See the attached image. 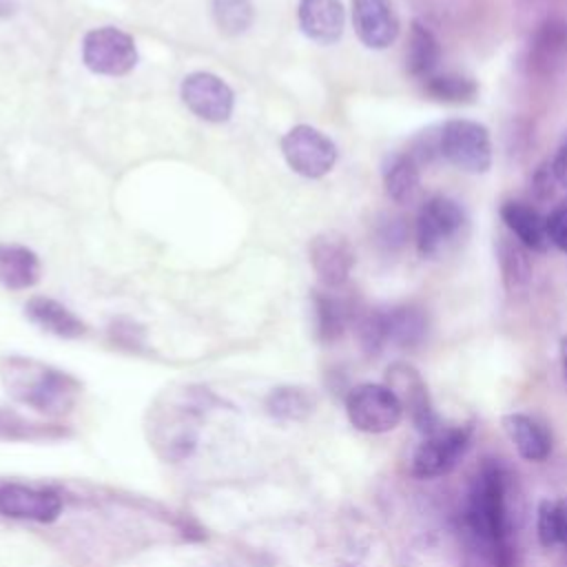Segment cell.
I'll use <instances>...</instances> for the list:
<instances>
[{
	"instance_id": "cell-1",
	"label": "cell",
	"mask_w": 567,
	"mask_h": 567,
	"mask_svg": "<svg viewBox=\"0 0 567 567\" xmlns=\"http://www.w3.org/2000/svg\"><path fill=\"white\" fill-rule=\"evenodd\" d=\"M0 374L11 396L44 414L69 412L80 392L73 377L33 359H4Z\"/></svg>"
},
{
	"instance_id": "cell-2",
	"label": "cell",
	"mask_w": 567,
	"mask_h": 567,
	"mask_svg": "<svg viewBox=\"0 0 567 567\" xmlns=\"http://www.w3.org/2000/svg\"><path fill=\"white\" fill-rule=\"evenodd\" d=\"M467 525L472 534L494 551L505 549L507 536V505H505V476L498 465H485L470 489Z\"/></svg>"
},
{
	"instance_id": "cell-3",
	"label": "cell",
	"mask_w": 567,
	"mask_h": 567,
	"mask_svg": "<svg viewBox=\"0 0 567 567\" xmlns=\"http://www.w3.org/2000/svg\"><path fill=\"white\" fill-rule=\"evenodd\" d=\"M465 208L445 195H434L416 213L414 244L423 259H443L467 235Z\"/></svg>"
},
{
	"instance_id": "cell-4",
	"label": "cell",
	"mask_w": 567,
	"mask_h": 567,
	"mask_svg": "<svg viewBox=\"0 0 567 567\" xmlns=\"http://www.w3.org/2000/svg\"><path fill=\"white\" fill-rule=\"evenodd\" d=\"M439 155L463 173L481 175L492 166V140L476 120H447L439 126Z\"/></svg>"
},
{
	"instance_id": "cell-5",
	"label": "cell",
	"mask_w": 567,
	"mask_h": 567,
	"mask_svg": "<svg viewBox=\"0 0 567 567\" xmlns=\"http://www.w3.org/2000/svg\"><path fill=\"white\" fill-rule=\"evenodd\" d=\"M470 439L472 425H436L432 432L423 434L416 445L412 454V474L419 478H436L452 472L467 452Z\"/></svg>"
},
{
	"instance_id": "cell-6",
	"label": "cell",
	"mask_w": 567,
	"mask_h": 567,
	"mask_svg": "<svg viewBox=\"0 0 567 567\" xmlns=\"http://www.w3.org/2000/svg\"><path fill=\"white\" fill-rule=\"evenodd\" d=\"M350 423L368 434L394 430L403 419V408L385 383H359L346 396Z\"/></svg>"
},
{
	"instance_id": "cell-7",
	"label": "cell",
	"mask_w": 567,
	"mask_h": 567,
	"mask_svg": "<svg viewBox=\"0 0 567 567\" xmlns=\"http://www.w3.org/2000/svg\"><path fill=\"white\" fill-rule=\"evenodd\" d=\"M82 62L97 75H126L137 64L135 40L117 27L91 29L82 40Z\"/></svg>"
},
{
	"instance_id": "cell-8",
	"label": "cell",
	"mask_w": 567,
	"mask_h": 567,
	"mask_svg": "<svg viewBox=\"0 0 567 567\" xmlns=\"http://www.w3.org/2000/svg\"><path fill=\"white\" fill-rule=\"evenodd\" d=\"M286 164L301 177L319 179L328 175L337 162V144L310 124H297L281 137Z\"/></svg>"
},
{
	"instance_id": "cell-9",
	"label": "cell",
	"mask_w": 567,
	"mask_h": 567,
	"mask_svg": "<svg viewBox=\"0 0 567 567\" xmlns=\"http://www.w3.org/2000/svg\"><path fill=\"white\" fill-rule=\"evenodd\" d=\"M179 95L193 115L213 124H221L230 120L235 109L233 89L219 75L208 71L188 73L182 80Z\"/></svg>"
},
{
	"instance_id": "cell-10",
	"label": "cell",
	"mask_w": 567,
	"mask_h": 567,
	"mask_svg": "<svg viewBox=\"0 0 567 567\" xmlns=\"http://www.w3.org/2000/svg\"><path fill=\"white\" fill-rule=\"evenodd\" d=\"M385 385L394 392L403 412H408L421 434H427L443 423L432 405L427 385L414 365L403 361L392 363L385 372Z\"/></svg>"
},
{
	"instance_id": "cell-11",
	"label": "cell",
	"mask_w": 567,
	"mask_h": 567,
	"mask_svg": "<svg viewBox=\"0 0 567 567\" xmlns=\"http://www.w3.org/2000/svg\"><path fill=\"white\" fill-rule=\"evenodd\" d=\"M308 255H310V266L317 279L328 290L341 288L348 281L357 261L350 239L337 230H326L315 235L310 239Z\"/></svg>"
},
{
	"instance_id": "cell-12",
	"label": "cell",
	"mask_w": 567,
	"mask_h": 567,
	"mask_svg": "<svg viewBox=\"0 0 567 567\" xmlns=\"http://www.w3.org/2000/svg\"><path fill=\"white\" fill-rule=\"evenodd\" d=\"M352 27L359 42L383 51L399 38V18L390 0H352Z\"/></svg>"
},
{
	"instance_id": "cell-13",
	"label": "cell",
	"mask_w": 567,
	"mask_h": 567,
	"mask_svg": "<svg viewBox=\"0 0 567 567\" xmlns=\"http://www.w3.org/2000/svg\"><path fill=\"white\" fill-rule=\"evenodd\" d=\"M62 512V498L51 489H35L27 485L0 487V514L11 518H27L51 523Z\"/></svg>"
},
{
	"instance_id": "cell-14",
	"label": "cell",
	"mask_w": 567,
	"mask_h": 567,
	"mask_svg": "<svg viewBox=\"0 0 567 567\" xmlns=\"http://www.w3.org/2000/svg\"><path fill=\"white\" fill-rule=\"evenodd\" d=\"M498 213L509 235L516 237V241H520L529 252H545L551 246L547 235V215H543L536 206L520 199H509Z\"/></svg>"
},
{
	"instance_id": "cell-15",
	"label": "cell",
	"mask_w": 567,
	"mask_h": 567,
	"mask_svg": "<svg viewBox=\"0 0 567 567\" xmlns=\"http://www.w3.org/2000/svg\"><path fill=\"white\" fill-rule=\"evenodd\" d=\"M297 18L303 35L317 44H334L343 35L346 9L341 0H299Z\"/></svg>"
},
{
	"instance_id": "cell-16",
	"label": "cell",
	"mask_w": 567,
	"mask_h": 567,
	"mask_svg": "<svg viewBox=\"0 0 567 567\" xmlns=\"http://www.w3.org/2000/svg\"><path fill=\"white\" fill-rule=\"evenodd\" d=\"M312 303V321H315V334L321 343L337 341L348 323L354 319V308L348 299L339 297L334 290H312L310 297Z\"/></svg>"
},
{
	"instance_id": "cell-17",
	"label": "cell",
	"mask_w": 567,
	"mask_h": 567,
	"mask_svg": "<svg viewBox=\"0 0 567 567\" xmlns=\"http://www.w3.org/2000/svg\"><path fill=\"white\" fill-rule=\"evenodd\" d=\"M503 430L525 461L540 463L549 456L551 434L540 421L520 412H512L503 416Z\"/></svg>"
},
{
	"instance_id": "cell-18",
	"label": "cell",
	"mask_w": 567,
	"mask_h": 567,
	"mask_svg": "<svg viewBox=\"0 0 567 567\" xmlns=\"http://www.w3.org/2000/svg\"><path fill=\"white\" fill-rule=\"evenodd\" d=\"M24 312L38 328L62 339H78L86 332V326L80 317L49 297H31L24 306Z\"/></svg>"
},
{
	"instance_id": "cell-19",
	"label": "cell",
	"mask_w": 567,
	"mask_h": 567,
	"mask_svg": "<svg viewBox=\"0 0 567 567\" xmlns=\"http://www.w3.org/2000/svg\"><path fill=\"white\" fill-rule=\"evenodd\" d=\"M38 255L20 244H0V284L7 290H27L40 281Z\"/></svg>"
},
{
	"instance_id": "cell-20",
	"label": "cell",
	"mask_w": 567,
	"mask_h": 567,
	"mask_svg": "<svg viewBox=\"0 0 567 567\" xmlns=\"http://www.w3.org/2000/svg\"><path fill=\"white\" fill-rule=\"evenodd\" d=\"M421 184V162L410 153H392L383 164V186L390 199L408 204L414 199Z\"/></svg>"
},
{
	"instance_id": "cell-21",
	"label": "cell",
	"mask_w": 567,
	"mask_h": 567,
	"mask_svg": "<svg viewBox=\"0 0 567 567\" xmlns=\"http://www.w3.org/2000/svg\"><path fill=\"white\" fill-rule=\"evenodd\" d=\"M441 60V47L436 35L419 20L410 24L408 35V49H405V69L412 78L425 80L434 73L436 64Z\"/></svg>"
},
{
	"instance_id": "cell-22",
	"label": "cell",
	"mask_w": 567,
	"mask_h": 567,
	"mask_svg": "<svg viewBox=\"0 0 567 567\" xmlns=\"http://www.w3.org/2000/svg\"><path fill=\"white\" fill-rule=\"evenodd\" d=\"M383 315V332L385 343H394L401 348L416 346L425 337V315L412 306H399L390 310H381Z\"/></svg>"
},
{
	"instance_id": "cell-23",
	"label": "cell",
	"mask_w": 567,
	"mask_h": 567,
	"mask_svg": "<svg viewBox=\"0 0 567 567\" xmlns=\"http://www.w3.org/2000/svg\"><path fill=\"white\" fill-rule=\"evenodd\" d=\"M498 255V266L503 275V284L509 292L525 290L527 284L532 281V261H529V250L516 241V237H498L496 246Z\"/></svg>"
},
{
	"instance_id": "cell-24",
	"label": "cell",
	"mask_w": 567,
	"mask_h": 567,
	"mask_svg": "<svg viewBox=\"0 0 567 567\" xmlns=\"http://www.w3.org/2000/svg\"><path fill=\"white\" fill-rule=\"evenodd\" d=\"M423 93L443 104H467L478 95V84L461 73H432L423 80Z\"/></svg>"
},
{
	"instance_id": "cell-25",
	"label": "cell",
	"mask_w": 567,
	"mask_h": 567,
	"mask_svg": "<svg viewBox=\"0 0 567 567\" xmlns=\"http://www.w3.org/2000/svg\"><path fill=\"white\" fill-rule=\"evenodd\" d=\"M266 410L275 419L299 421L315 410V394L299 385H281L266 396Z\"/></svg>"
},
{
	"instance_id": "cell-26",
	"label": "cell",
	"mask_w": 567,
	"mask_h": 567,
	"mask_svg": "<svg viewBox=\"0 0 567 567\" xmlns=\"http://www.w3.org/2000/svg\"><path fill=\"white\" fill-rule=\"evenodd\" d=\"M210 13L215 27L226 38H237L246 33L255 22L252 0H213Z\"/></svg>"
},
{
	"instance_id": "cell-27",
	"label": "cell",
	"mask_w": 567,
	"mask_h": 567,
	"mask_svg": "<svg viewBox=\"0 0 567 567\" xmlns=\"http://www.w3.org/2000/svg\"><path fill=\"white\" fill-rule=\"evenodd\" d=\"M536 532L543 547L565 545L567 547V496L551 501L543 498L538 503V518H536Z\"/></svg>"
},
{
	"instance_id": "cell-28",
	"label": "cell",
	"mask_w": 567,
	"mask_h": 567,
	"mask_svg": "<svg viewBox=\"0 0 567 567\" xmlns=\"http://www.w3.org/2000/svg\"><path fill=\"white\" fill-rule=\"evenodd\" d=\"M567 51V27L560 22H547L538 31L534 40V62L538 66H547L560 60Z\"/></svg>"
},
{
	"instance_id": "cell-29",
	"label": "cell",
	"mask_w": 567,
	"mask_h": 567,
	"mask_svg": "<svg viewBox=\"0 0 567 567\" xmlns=\"http://www.w3.org/2000/svg\"><path fill=\"white\" fill-rule=\"evenodd\" d=\"M547 235L551 246L563 250L567 255V202L558 204L549 215H547Z\"/></svg>"
},
{
	"instance_id": "cell-30",
	"label": "cell",
	"mask_w": 567,
	"mask_h": 567,
	"mask_svg": "<svg viewBox=\"0 0 567 567\" xmlns=\"http://www.w3.org/2000/svg\"><path fill=\"white\" fill-rule=\"evenodd\" d=\"M111 334H113V339H115L117 343H124V346H128V348L140 346L142 339H144L142 328H140L137 323L128 321V319H117V321H113Z\"/></svg>"
},
{
	"instance_id": "cell-31",
	"label": "cell",
	"mask_w": 567,
	"mask_h": 567,
	"mask_svg": "<svg viewBox=\"0 0 567 567\" xmlns=\"http://www.w3.org/2000/svg\"><path fill=\"white\" fill-rule=\"evenodd\" d=\"M551 173L556 177V184L567 190V142L558 148V153L551 159Z\"/></svg>"
},
{
	"instance_id": "cell-32",
	"label": "cell",
	"mask_w": 567,
	"mask_h": 567,
	"mask_svg": "<svg viewBox=\"0 0 567 567\" xmlns=\"http://www.w3.org/2000/svg\"><path fill=\"white\" fill-rule=\"evenodd\" d=\"M18 11V0H0V18H9Z\"/></svg>"
},
{
	"instance_id": "cell-33",
	"label": "cell",
	"mask_w": 567,
	"mask_h": 567,
	"mask_svg": "<svg viewBox=\"0 0 567 567\" xmlns=\"http://www.w3.org/2000/svg\"><path fill=\"white\" fill-rule=\"evenodd\" d=\"M563 368H565V377H567V341L563 346Z\"/></svg>"
},
{
	"instance_id": "cell-34",
	"label": "cell",
	"mask_w": 567,
	"mask_h": 567,
	"mask_svg": "<svg viewBox=\"0 0 567 567\" xmlns=\"http://www.w3.org/2000/svg\"><path fill=\"white\" fill-rule=\"evenodd\" d=\"M563 567H567V554H565V563H563Z\"/></svg>"
}]
</instances>
